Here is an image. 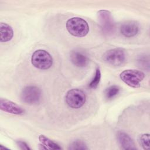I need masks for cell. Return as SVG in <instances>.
<instances>
[{
    "instance_id": "1",
    "label": "cell",
    "mask_w": 150,
    "mask_h": 150,
    "mask_svg": "<svg viewBox=\"0 0 150 150\" xmlns=\"http://www.w3.org/2000/svg\"><path fill=\"white\" fill-rule=\"evenodd\" d=\"M67 31L73 36L83 37L89 32V26L87 22L83 18L74 17L68 19L66 24Z\"/></svg>"
},
{
    "instance_id": "2",
    "label": "cell",
    "mask_w": 150,
    "mask_h": 150,
    "mask_svg": "<svg viewBox=\"0 0 150 150\" xmlns=\"http://www.w3.org/2000/svg\"><path fill=\"white\" fill-rule=\"evenodd\" d=\"M33 66L41 70L49 69L53 64V58L47 51L39 49L34 52L31 57Z\"/></svg>"
},
{
    "instance_id": "3",
    "label": "cell",
    "mask_w": 150,
    "mask_h": 150,
    "mask_svg": "<svg viewBox=\"0 0 150 150\" xmlns=\"http://www.w3.org/2000/svg\"><path fill=\"white\" fill-rule=\"evenodd\" d=\"M65 100L70 107L77 109L85 104L86 96L84 92L81 90L73 88L67 92Z\"/></svg>"
},
{
    "instance_id": "4",
    "label": "cell",
    "mask_w": 150,
    "mask_h": 150,
    "mask_svg": "<svg viewBox=\"0 0 150 150\" xmlns=\"http://www.w3.org/2000/svg\"><path fill=\"white\" fill-rule=\"evenodd\" d=\"M120 79L128 86L133 88H138L140 83L145 77L144 73L137 70H125L120 74Z\"/></svg>"
},
{
    "instance_id": "5",
    "label": "cell",
    "mask_w": 150,
    "mask_h": 150,
    "mask_svg": "<svg viewBox=\"0 0 150 150\" xmlns=\"http://www.w3.org/2000/svg\"><path fill=\"white\" fill-rule=\"evenodd\" d=\"M104 60L110 65L114 66H121L125 62L126 53L123 49H112L108 50L104 54Z\"/></svg>"
},
{
    "instance_id": "6",
    "label": "cell",
    "mask_w": 150,
    "mask_h": 150,
    "mask_svg": "<svg viewBox=\"0 0 150 150\" xmlns=\"http://www.w3.org/2000/svg\"><path fill=\"white\" fill-rule=\"evenodd\" d=\"M42 92L40 89L35 86L25 87L21 94L22 101L28 104H35L39 102Z\"/></svg>"
},
{
    "instance_id": "7",
    "label": "cell",
    "mask_w": 150,
    "mask_h": 150,
    "mask_svg": "<svg viewBox=\"0 0 150 150\" xmlns=\"http://www.w3.org/2000/svg\"><path fill=\"white\" fill-rule=\"evenodd\" d=\"M98 18L103 32L107 35H112L115 30V23L111 13L107 10H101L98 12Z\"/></svg>"
},
{
    "instance_id": "8",
    "label": "cell",
    "mask_w": 150,
    "mask_h": 150,
    "mask_svg": "<svg viewBox=\"0 0 150 150\" xmlns=\"http://www.w3.org/2000/svg\"><path fill=\"white\" fill-rule=\"evenodd\" d=\"M0 108L5 112L16 115L22 114L25 112V110L16 103L3 98L0 100Z\"/></svg>"
},
{
    "instance_id": "9",
    "label": "cell",
    "mask_w": 150,
    "mask_h": 150,
    "mask_svg": "<svg viewBox=\"0 0 150 150\" xmlns=\"http://www.w3.org/2000/svg\"><path fill=\"white\" fill-rule=\"evenodd\" d=\"M70 60L74 66L79 67H86L89 62L87 55L80 50L72 51L70 53Z\"/></svg>"
},
{
    "instance_id": "10",
    "label": "cell",
    "mask_w": 150,
    "mask_h": 150,
    "mask_svg": "<svg viewBox=\"0 0 150 150\" xmlns=\"http://www.w3.org/2000/svg\"><path fill=\"white\" fill-rule=\"evenodd\" d=\"M118 142L122 149L125 150H135L137 149L131 138L124 131H118L117 134Z\"/></svg>"
},
{
    "instance_id": "11",
    "label": "cell",
    "mask_w": 150,
    "mask_h": 150,
    "mask_svg": "<svg viewBox=\"0 0 150 150\" xmlns=\"http://www.w3.org/2000/svg\"><path fill=\"white\" fill-rule=\"evenodd\" d=\"M139 30L138 23L135 21H127L123 23L121 26L120 31L122 35L127 38L135 36Z\"/></svg>"
},
{
    "instance_id": "12",
    "label": "cell",
    "mask_w": 150,
    "mask_h": 150,
    "mask_svg": "<svg viewBox=\"0 0 150 150\" xmlns=\"http://www.w3.org/2000/svg\"><path fill=\"white\" fill-rule=\"evenodd\" d=\"M13 36V30L12 27L6 23L0 24V41L6 42L11 40Z\"/></svg>"
},
{
    "instance_id": "13",
    "label": "cell",
    "mask_w": 150,
    "mask_h": 150,
    "mask_svg": "<svg viewBox=\"0 0 150 150\" xmlns=\"http://www.w3.org/2000/svg\"><path fill=\"white\" fill-rule=\"evenodd\" d=\"M39 139L42 144L45 145L47 149H61L62 148L56 142L50 140L43 135H40L39 137Z\"/></svg>"
},
{
    "instance_id": "14",
    "label": "cell",
    "mask_w": 150,
    "mask_h": 150,
    "mask_svg": "<svg viewBox=\"0 0 150 150\" xmlns=\"http://www.w3.org/2000/svg\"><path fill=\"white\" fill-rule=\"evenodd\" d=\"M120 88L117 86H111L108 87L105 92V96L107 99L111 100L114 98L119 93Z\"/></svg>"
},
{
    "instance_id": "15",
    "label": "cell",
    "mask_w": 150,
    "mask_h": 150,
    "mask_svg": "<svg viewBox=\"0 0 150 150\" xmlns=\"http://www.w3.org/2000/svg\"><path fill=\"white\" fill-rule=\"evenodd\" d=\"M88 149L84 142L81 140L74 141L69 146V149L71 150H87Z\"/></svg>"
},
{
    "instance_id": "16",
    "label": "cell",
    "mask_w": 150,
    "mask_h": 150,
    "mask_svg": "<svg viewBox=\"0 0 150 150\" xmlns=\"http://www.w3.org/2000/svg\"><path fill=\"white\" fill-rule=\"evenodd\" d=\"M139 142L142 148L145 150L149 149L150 135L149 134H144L140 136Z\"/></svg>"
},
{
    "instance_id": "17",
    "label": "cell",
    "mask_w": 150,
    "mask_h": 150,
    "mask_svg": "<svg viewBox=\"0 0 150 150\" xmlns=\"http://www.w3.org/2000/svg\"><path fill=\"white\" fill-rule=\"evenodd\" d=\"M100 79H101V71L99 68H97L94 77L90 83L89 87L91 88H96L99 84Z\"/></svg>"
},
{
    "instance_id": "18",
    "label": "cell",
    "mask_w": 150,
    "mask_h": 150,
    "mask_svg": "<svg viewBox=\"0 0 150 150\" xmlns=\"http://www.w3.org/2000/svg\"><path fill=\"white\" fill-rule=\"evenodd\" d=\"M17 145H18V146L22 149H25V150H29L30 149V148L29 147V146L28 145V144L24 142V141H18L16 142Z\"/></svg>"
}]
</instances>
